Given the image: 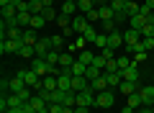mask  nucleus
Listing matches in <instances>:
<instances>
[{"label": "nucleus", "instance_id": "12", "mask_svg": "<svg viewBox=\"0 0 154 113\" xmlns=\"http://www.w3.org/2000/svg\"><path fill=\"white\" fill-rule=\"evenodd\" d=\"M118 90H121V95H131V93L139 90V82H134V80H123L121 85H118Z\"/></svg>", "mask_w": 154, "mask_h": 113}, {"label": "nucleus", "instance_id": "33", "mask_svg": "<svg viewBox=\"0 0 154 113\" xmlns=\"http://www.w3.org/2000/svg\"><path fill=\"white\" fill-rule=\"evenodd\" d=\"M62 13H64V16H75V13H80V11H77V3H64V5H62Z\"/></svg>", "mask_w": 154, "mask_h": 113}, {"label": "nucleus", "instance_id": "13", "mask_svg": "<svg viewBox=\"0 0 154 113\" xmlns=\"http://www.w3.org/2000/svg\"><path fill=\"white\" fill-rule=\"evenodd\" d=\"M8 87H11V90H8V93H21V90H26V80H23V77H11V85H8Z\"/></svg>", "mask_w": 154, "mask_h": 113}, {"label": "nucleus", "instance_id": "23", "mask_svg": "<svg viewBox=\"0 0 154 113\" xmlns=\"http://www.w3.org/2000/svg\"><path fill=\"white\" fill-rule=\"evenodd\" d=\"M93 8H98V5L93 3V0H77V11L82 13V16H85V13H90Z\"/></svg>", "mask_w": 154, "mask_h": 113}, {"label": "nucleus", "instance_id": "21", "mask_svg": "<svg viewBox=\"0 0 154 113\" xmlns=\"http://www.w3.org/2000/svg\"><path fill=\"white\" fill-rule=\"evenodd\" d=\"M28 11L33 16H41L44 13V0H28Z\"/></svg>", "mask_w": 154, "mask_h": 113}, {"label": "nucleus", "instance_id": "51", "mask_svg": "<svg viewBox=\"0 0 154 113\" xmlns=\"http://www.w3.org/2000/svg\"><path fill=\"white\" fill-rule=\"evenodd\" d=\"M38 113H49V108H44V111H38Z\"/></svg>", "mask_w": 154, "mask_h": 113}, {"label": "nucleus", "instance_id": "16", "mask_svg": "<svg viewBox=\"0 0 154 113\" xmlns=\"http://www.w3.org/2000/svg\"><path fill=\"white\" fill-rule=\"evenodd\" d=\"M103 75H105V80H108V87H118L123 82L121 72H103Z\"/></svg>", "mask_w": 154, "mask_h": 113}, {"label": "nucleus", "instance_id": "6", "mask_svg": "<svg viewBox=\"0 0 154 113\" xmlns=\"http://www.w3.org/2000/svg\"><path fill=\"white\" fill-rule=\"evenodd\" d=\"M141 41V31H139V28H128L126 33H123V46H134V44H139Z\"/></svg>", "mask_w": 154, "mask_h": 113}, {"label": "nucleus", "instance_id": "40", "mask_svg": "<svg viewBox=\"0 0 154 113\" xmlns=\"http://www.w3.org/2000/svg\"><path fill=\"white\" fill-rule=\"evenodd\" d=\"M85 18H88L90 23H93V21H98V18H100V11H98V8H93L90 13H85Z\"/></svg>", "mask_w": 154, "mask_h": 113}, {"label": "nucleus", "instance_id": "41", "mask_svg": "<svg viewBox=\"0 0 154 113\" xmlns=\"http://www.w3.org/2000/svg\"><path fill=\"white\" fill-rule=\"evenodd\" d=\"M57 23H59L62 28H69V26H72V23H69V16H64V13H62V16L57 18Z\"/></svg>", "mask_w": 154, "mask_h": 113}, {"label": "nucleus", "instance_id": "42", "mask_svg": "<svg viewBox=\"0 0 154 113\" xmlns=\"http://www.w3.org/2000/svg\"><path fill=\"white\" fill-rule=\"evenodd\" d=\"M49 113H64V105L62 103H49Z\"/></svg>", "mask_w": 154, "mask_h": 113}, {"label": "nucleus", "instance_id": "9", "mask_svg": "<svg viewBox=\"0 0 154 113\" xmlns=\"http://www.w3.org/2000/svg\"><path fill=\"white\" fill-rule=\"evenodd\" d=\"M139 75H141V72H139V64H136V62H131V64L121 72L123 80H134V82H139Z\"/></svg>", "mask_w": 154, "mask_h": 113}, {"label": "nucleus", "instance_id": "48", "mask_svg": "<svg viewBox=\"0 0 154 113\" xmlns=\"http://www.w3.org/2000/svg\"><path fill=\"white\" fill-rule=\"evenodd\" d=\"M75 113H88V108H82V105H75Z\"/></svg>", "mask_w": 154, "mask_h": 113}, {"label": "nucleus", "instance_id": "30", "mask_svg": "<svg viewBox=\"0 0 154 113\" xmlns=\"http://www.w3.org/2000/svg\"><path fill=\"white\" fill-rule=\"evenodd\" d=\"M59 57H62L59 49H49V54H46V62H49V64H59Z\"/></svg>", "mask_w": 154, "mask_h": 113}, {"label": "nucleus", "instance_id": "39", "mask_svg": "<svg viewBox=\"0 0 154 113\" xmlns=\"http://www.w3.org/2000/svg\"><path fill=\"white\" fill-rule=\"evenodd\" d=\"M103 28H105V33H113V31H116V18H110V21H103Z\"/></svg>", "mask_w": 154, "mask_h": 113}, {"label": "nucleus", "instance_id": "44", "mask_svg": "<svg viewBox=\"0 0 154 113\" xmlns=\"http://www.w3.org/2000/svg\"><path fill=\"white\" fill-rule=\"evenodd\" d=\"M103 72H118V64H116V59H108V64H105Z\"/></svg>", "mask_w": 154, "mask_h": 113}, {"label": "nucleus", "instance_id": "54", "mask_svg": "<svg viewBox=\"0 0 154 113\" xmlns=\"http://www.w3.org/2000/svg\"><path fill=\"white\" fill-rule=\"evenodd\" d=\"M152 108H154V105H152Z\"/></svg>", "mask_w": 154, "mask_h": 113}, {"label": "nucleus", "instance_id": "4", "mask_svg": "<svg viewBox=\"0 0 154 113\" xmlns=\"http://www.w3.org/2000/svg\"><path fill=\"white\" fill-rule=\"evenodd\" d=\"M77 105H82V108L95 105V90H93V87H88V90H82V93H77Z\"/></svg>", "mask_w": 154, "mask_h": 113}, {"label": "nucleus", "instance_id": "50", "mask_svg": "<svg viewBox=\"0 0 154 113\" xmlns=\"http://www.w3.org/2000/svg\"><path fill=\"white\" fill-rule=\"evenodd\" d=\"M93 3H95V5H103V0H93Z\"/></svg>", "mask_w": 154, "mask_h": 113}, {"label": "nucleus", "instance_id": "17", "mask_svg": "<svg viewBox=\"0 0 154 113\" xmlns=\"http://www.w3.org/2000/svg\"><path fill=\"white\" fill-rule=\"evenodd\" d=\"M23 44H31V46H36V41H38V33L33 31V28H23Z\"/></svg>", "mask_w": 154, "mask_h": 113}, {"label": "nucleus", "instance_id": "31", "mask_svg": "<svg viewBox=\"0 0 154 113\" xmlns=\"http://www.w3.org/2000/svg\"><path fill=\"white\" fill-rule=\"evenodd\" d=\"M131 62H134L131 57H116V64H118V72H123L128 64H131Z\"/></svg>", "mask_w": 154, "mask_h": 113}, {"label": "nucleus", "instance_id": "3", "mask_svg": "<svg viewBox=\"0 0 154 113\" xmlns=\"http://www.w3.org/2000/svg\"><path fill=\"white\" fill-rule=\"evenodd\" d=\"M21 46H23V39H3L0 52H3V54H18Z\"/></svg>", "mask_w": 154, "mask_h": 113}, {"label": "nucleus", "instance_id": "53", "mask_svg": "<svg viewBox=\"0 0 154 113\" xmlns=\"http://www.w3.org/2000/svg\"><path fill=\"white\" fill-rule=\"evenodd\" d=\"M64 3H77V0H64Z\"/></svg>", "mask_w": 154, "mask_h": 113}, {"label": "nucleus", "instance_id": "35", "mask_svg": "<svg viewBox=\"0 0 154 113\" xmlns=\"http://www.w3.org/2000/svg\"><path fill=\"white\" fill-rule=\"evenodd\" d=\"M62 46H64V36H51V49H59L62 52Z\"/></svg>", "mask_w": 154, "mask_h": 113}, {"label": "nucleus", "instance_id": "7", "mask_svg": "<svg viewBox=\"0 0 154 113\" xmlns=\"http://www.w3.org/2000/svg\"><path fill=\"white\" fill-rule=\"evenodd\" d=\"M18 77H23L28 87H36L38 82H41V77H38V75H36L33 70H21V72H18Z\"/></svg>", "mask_w": 154, "mask_h": 113}, {"label": "nucleus", "instance_id": "34", "mask_svg": "<svg viewBox=\"0 0 154 113\" xmlns=\"http://www.w3.org/2000/svg\"><path fill=\"white\" fill-rule=\"evenodd\" d=\"M139 8H141V5H136V3L131 0V3L126 5V16H128V18H131V16H136V13H139Z\"/></svg>", "mask_w": 154, "mask_h": 113}, {"label": "nucleus", "instance_id": "46", "mask_svg": "<svg viewBox=\"0 0 154 113\" xmlns=\"http://www.w3.org/2000/svg\"><path fill=\"white\" fill-rule=\"evenodd\" d=\"M121 113H136V108H131V105H123V111Z\"/></svg>", "mask_w": 154, "mask_h": 113}, {"label": "nucleus", "instance_id": "10", "mask_svg": "<svg viewBox=\"0 0 154 113\" xmlns=\"http://www.w3.org/2000/svg\"><path fill=\"white\" fill-rule=\"evenodd\" d=\"M118 46H123V33L121 31H113V33H108V49H118Z\"/></svg>", "mask_w": 154, "mask_h": 113}, {"label": "nucleus", "instance_id": "52", "mask_svg": "<svg viewBox=\"0 0 154 113\" xmlns=\"http://www.w3.org/2000/svg\"><path fill=\"white\" fill-rule=\"evenodd\" d=\"M105 3H108V5H110V3H116V0H105Z\"/></svg>", "mask_w": 154, "mask_h": 113}, {"label": "nucleus", "instance_id": "27", "mask_svg": "<svg viewBox=\"0 0 154 113\" xmlns=\"http://www.w3.org/2000/svg\"><path fill=\"white\" fill-rule=\"evenodd\" d=\"M44 26H46V18L44 16H31V26H28V28L38 31V28H44Z\"/></svg>", "mask_w": 154, "mask_h": 113}, {"label": "nucleus", "instance_id": "28", "mask_svg": "<svg viewBox=\"0 0 154 113\" xmlns=\"http://www.w3.org/2000/svg\"><path fill=\"white\" fill-rule=\"evenodd\" d=\"M103 75V70H100V67H95V64H88V72H85V77H88L90 82L95 80V77H100Z\"/></svg>", "mask_w": 154, "mask_h": 113}, {"label": "nucleus", "instance_id": "26", "mask_svg": "<svg viewBox=\"0 0 154 113\" xmlns=\"http://www.w3.org/2000/svg\"><path fill=\"white\" fill-rule=\"evenodd\" d=\"M18 57H26V59H33V57H36V49H33L31 44H23V46H21V52H18Z\"/></svg>", "mask_w": 154, "mask_h": 113}, {"label": "nucleus", "instance_id": "1", "mask_svg": "<svg viewBox=\"0 0 154 113\" xmlns=\"http://www.w3.org/2000/svg\"><path fill=\"white\" fill-rule=\"evenodd\" d=\"M113 103H116V93L110 87L103 93H95V105L98 108H113Z\"/></svg>", "mask_w": 154, "mask_h": 113}, {"label": "nucleus", "instance_id": "38", "mask_svg": "<svg viewBox=\"0 0 154 113\" xmlns=\"http://www.w3.org/2000/svg\"><path fill=\"white\" fill-rule=\"evenodd\" d=\"M82 36L88 39V41H95V36H98V31H95L93 26H88V28H85V33H82Z\"/></svg>", "mask_w": 154, "mask_h": 113}, {"label": "nucleus", "instance_id": "45", "mask_svg": "<svg viewBox=\"0 0 154 113\" xmlns=\"http://www.w3.org/2000/svg\"><path fill=\"white\" fill-rule=\"evenodd\" d=\"M136 113H154V108H152V105H141Z\"/></svg>", "mask_w": 154, "mask_h": 113}, {"label": "nucleus", "instance_id": "2", "mask_svg": "<svg viewBox=\"0 0 154 113\" xmlns=\"http://www.w3.org/2000/svg\"><path fill=\"white\" fill-rule=\"evenodd\" d=\"M31 70L36 72L38 77H49L51 75V64L46 59H41V57H33V59H31Z\"/></svg>", "mask_w": 154, "mask_h": 113}, {"label": "nucleus", "instance_id": "49", "mask_svg": "<svg viewBox=\"0 0 154 113\" xmlns=\"http://www.w3.org/2000/svg\"><path fill=\"white\" fill-rule=\"evenodd\" d=\"M64 113H75V108H72V105H64Z\"/></svg>", "mask_w": 154, "mask_h": 113}, {"label": "nucleus", "instance_id": "43", "mask_svg": "<svg viewBox=\"0 0 154 113\" xmlns=\"http://www.w3.org/2000/svg\"><path fill=\"white\" fill-rule=\"evenodd\" d=\"M85 41H88L85 36H77L75 39V49H77V52H82V49H85Z\"/></svg>", "mask_w": 154, "mask_h": 113}, {"label": "nucleus", "instance_id": "18", "mask_svg": "<svg viewBox=\"0 0 154 113\" xmlns=\"http://www.w3.org/2000/svg\"><path fill=\"white\" fill-rule=\"evenodd\" d=\"M90 87H93L95 93H103V90H108V80H105V75H100V77H95V80L90 82Z\"/></svg>", "mask_w": 154, "mask_h": 113}, {"label": "nucleus", "instance_id": "20", "mask_svg": "<svg viewBox=\"0 0 154 113\" xmlns=\"http://www.w3.org/2000/svg\"><path fill=\"white\" fill-rule=\"evenodd\" d=\"M98 11H100V18L103 21H110V18H116V11L108 5V3H103V5H98Z\"/></svg>", "mask_w": 154, "mask_h": 113}, {"label": "nucleus", "instance_id": "24", "mask_svg": "<svg viewBox=\"0 0 154 113\" xmlns=\"http://www.w3.org/2000/svg\"><path fill=\"white\" fill-rule=\"evenodd\" d=\"M144 23H146V18H144L141 13H136V16H131V18H128V28H141Z\"/></svg>", "mask_w": 154, "mask_h": 113}, {"label": "nucleus", "instance_id": "19", "mask_svg": "<svg viewBox=\"0 0 154 113\" xmlns=\"http://www.w3.org/2000/svg\"><path fill=\"white\" fill-rule=\"evenodd\" d=\"M69 72H72V77H85V72H88V64H82V62L77 59L75 64L69 67Z\"/></svg>", "mask_w": 154, "mask_h": 113}, {"label": "nucleus", "instance_id": "25", "mask_svg": "<svg viewBox=\"0 0 154 113\" xmlns=\"http://www.w3.org/2000/svg\"><path fill=\"white\" fill-rule=\"evenodd\" d=\"M77 59L82 62V64H93V62H95V54H93V52H88V49H82V52L77 54Z\"/></svg>", "mask_w": 154, "mask_h": 113}, {"label": "nucleus", "instance_id": "8", "mask_svg": "<svg viewBox=\"0 0 154 113\" xmlns=\"http://www.w3.org/2000/svg\"><path fill=\"white\" fill-rule=\"evenodd\" d=\"M88 26H90V21L85 16H75V18H72V31L80 33V36L85 33V28H88Z\"/></svg>", "mask_w": 154, "mask_h": 113}, {"label": "nucleus", "instance_id": "47", "mask_svg": "<svg viewBox=\"0 0 154 113\" xmlns=\"http://www.w3.org/2000/svg\"><path fill=\"white\" fill-rule=\"evenodd\" d=\"M144 5H146L149 11H154V0H144Z\"/></svg>", "mask_w": 154, "mask_h": 113}, {"label": "nucleus", "instance_id": "11", "mask_svg": "<svg viewBox=\"0 0 154 113\" xmlns=\"http://www.w3.org/2000/svg\"><path fill=\"white\" fill-rule=\"evenodd\" d=\"M139 93H141V100H144V105H154V85L139 87Z\"/></svg>", "mask_w": 154, "mask_h": 113}, {"label": "nucleus", "instance_id": "22", "mask_svg": "<svg viewBox=\"0 0 154 113\" xmlns=\"http://www.w3.org/2000/svg\"><path fill=\"white\" fill-rule=\"evenodd\" d=\"M75 62H77V57H72L69 52H62V57H59V67H64V70H67V67H72Z\"/></svg>", "mask_w": 154, "mask_h": 113}, {"label": "nucleus", "instance_id": "32", "mask_svg": "<svg viewBox=\"0 0 154 113\" xmlns=\"http://www.w3.org/2000/svg\"><path fill=\"white\" fill-rule=\"evenodd\" d=\"M95 46H100V52H103L105 46H108V33H98V36H95Z\"/></svg>", "mask_w": 154, "mask_h": 113}, {"label": "nucleus", "instance_id": "37", "mask_svg": "<svg viewBox=\"0 0 154 113\" xmlns=\"http://www.w3.org/2000/svg\"><path fill=\"white\" fill-rule=\"evenodd\" d=\"M41 16H44L46 21H54V18H59V16H57V11H54V8H44V13H41Z\"/></svg>", "mask_w": 154, "mask_h": 113}, {"label": "nucleus", "instance_id": "29", "mask_svg": "<svg viewBox=\"0 0 154 113\" xmlns=\"http://www.w3.org/2000/svg\"><path fill=\"white\" fill-rule=\"evenodd\" d=\"M41 82H44V90H57V87H59V85H57V77L54 75H49V77H41Z\"/></svg>", "mask_w": 154, "mask_h": 113}, {"label": "nucleus", "instance_id": "36", "mask_svg": "<svg viewBox=\"0 0 154 113\" xmlns=\"http://www.w3.org/2000/svg\"><path fill=\"white\" fill-rule=\"evenodd\" d=\"M95 67H100V70H105V64H108V59H105L103 54H95V62H93Z\"/></svg>", "mask_w": 154, "mask_h": 113}, {"label": "nucleus", "instance_id": "5", "mask_svg": "<svg viewBox=\"0 0 154 113\" xmlns=\"http://www.w3.org/2000/svg\"><path fill=\"white\" fill-rule=\"evenodd\" d=\"M36 57H41V59H46V54H49V49H51V36H41L36 41Z\"/></svg>", "mask_w": 154, "mask_h": 113}, {"label": "nucleus", "instance_id": "15", "mask_svg": "<svg viewBox=\"0 0 154 113\" xmlns=\"http://www.w3.org/2000/svg\"><path fill=\"white\" fill-rule=\"evenodd\" d=\"M126 105H131V108H136V111H139V108H141L144 105V100H141V93H131V95H126Z\"/></svg>", "mask_w": 154, "mask_h": 113}, {"label": "nucleus", "instance_id": "14", "mask_svg": "<svg viewBox=\"0 0 154 113\" xmlns=\"http://www.w3.org/2000/svg\"><path fill=\"white\" fill-rule=\"evenodd\" d=\"M88 87H90L88 77H72V90L75 93H82V90H88Z\"/></svg>", "mask_w": 154, "mask_h": 113}]
</instances>
